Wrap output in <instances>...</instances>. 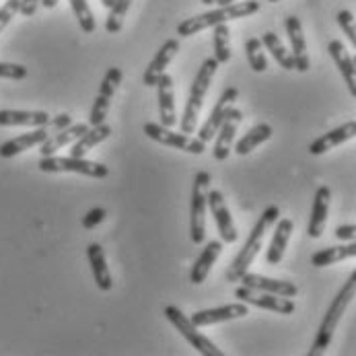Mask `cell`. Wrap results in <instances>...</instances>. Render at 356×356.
Listing matches in <instances>:
<instances>
[{"label": "cell", "instance_id": "cell-18", "mask_svg": "<svg viewBox=\"0 0 356 356\" xmlns=\"http://www.w3.org/2000/svg\"><path fill=\"white\" fill-rule=\"evenodd\" d=\"M284 27H286V35H289V42H291V54H293V58H295V70L307 72V70L311 68V62H309V56H307V42L305 33H303V23H301V19H297V17H286Z\"/></svg>", "mask_w": 356, "mask_h": 356}, {"label": "cell", "instance_id": "cell-43", "mask_svg": "<svg viewBox=\"0 0 356 356\" xmlns=\"http://www.w3.org/2000/svg\"><path fill=\"white\" fill-rule=\"evenodd\" d=\"M58 2H60V0H42V4H44L46 8H54V6H56Z\"/></svg>", "mask_w": 356, "mask_h": 356}, {"label": "cell", "instance_id": "cell-46", "mask_svg": "<svg viewBox=\"0 0 356 356\" xmlns=\"http://www.w3.org/2000/svg\"><path fill=\"white\" fill-rule=\"evenodd\" d=\"M202 4H206V6L208 4H216V0H202Z\"/></svg>", "mask_w": 356, "mask_h": 356}, {"label": "cell", "instance_id": "cell-21", "mask_svg": "<svg viewBox=\"0 0 356 356\" xmlns=\"http://www.w3.org/2000/svg\"><path fill=\"white\" fill-rule=\"evenodd\" d=\"M355 136L356 122H346V124H342V126H338V128L325 132L323 136L315 138V140L309 145V153L313 154V156H319V154L327 153V151H332V149L344 145L346 140H353Z\"/></svg>", "mask_w": 356, "mask_h": 356}, {"label": "cell", "instance_id": "cell-28", "mask_svg": "<svg viewBox=\"0 0 356 356\" xmlns=\"http://www.w3.org/2000/svg\"><path fill=\"white\" fill-rule=\"evenodd\" d=\"M220 252H222V243L220 241H208V245L204 248L202 254L198 255V259L192 266V272H190L192 284H202L204 280L208 278V274H210L214 261L218 259Z\"/></svg>", "mask_w": 356, "mask_h": 356}, {"label": "cell", "instance_id": "cell-15", "mask_svg": "<svg viewBox=\"0 0 356 356\" xmlns=\"http://www.w3.org/2000/svg\"><path fill=\"white\" fill-rule=\"evenodd\" d=\"M330 202H332V190L327 186H319L313 198V208H311V216H309V227H307V235L311 239H319L325 231V222H327V212H330Z\"/></svg>", "mask_w": 356, "mask_h": 356}, {"label": "cell", "instance_id": "cell-10", "mask_svg": "<svg viewBox=\"0 0 356 356\" xmlns=\"http://www.w3.org/2000/svg\"><path fill=\"white\" fill-rule=\"evenodd\" d=\"M120 83H122V70L118 66H111L103 76L99 93H97L93 107L89 111V126H99L105 122L107 111H109V103H111V97H113Z\"/></svg>", "mask_w": 356, "mask_h": 356}, {"label": "cell", "instance_id": "cell-19", "mask_svg": "<svg viewBox=\"0 0 356 356\" xmlns=\"http://www.w3.org/2000/svg\"><path fill=\"white\" fill-rule=\"evenodd\" d=\"M51 132L50 126H42V128H35L27 134H21L17 138H10L6 140L4 145H0V156L2 159H10V156H17V154L25 153L33 147H40L42 143H46L50 138Z\"/></svg>", "mask_w": 356, "mask_h": 356}, {"label": "cell", "instance_id": "cell-6", "mask_svg": "<svg viewBox=\"0 0 356 356\" xmlns=\"http://www.w3.org/2000/svg\"><path fill=\"white\" fill-rule=\"evenodd\" d=\"M38 169L44 173H79V175H87L93 179H103L109 175V167H105L102 163L76 159V156H56V154L42 156L38 163Z\"/></svg>", "mask_w": 356, "mask_h": 356}, {"label": "cell", "instance_id": "cell-45", "mask_svg": "<svg viewBox=\"0 0 356 356\" xmlns=\"http://www.w3.org/2000/svg\"><path fill=\"white\" fill-rule=\"evenodd\" d=\"M111 2H113V0H102V4L105 6V8H109V6H111Z\"/></svg>", "mask_w": 356, "mask_h": 356}, {"label": "cell", "instance_id": "cell-29", "mask_svg": "<svg viewBox=\"0 0 356 356\" xmlns=\"http://www.w3.org/2000/svg\"><path fill=\"white\" fill-rule=\"evenodd\" d=\"M350 257H356V241H348L346 245H334V248L315 252L311 255V266L325 268V266H332V264H338V261H344Z\"/></svg>", "mask_w": 356, "mask_h": 356}, {"label": "cell", "instance_id": "cell-17", "mask_svg": "<svg viewBox=\"0 0 356 356\" xmlns=\"http://www.w3.org/2000/svg\"><path fill=\"white\" fill-rule=\"evenodd\" d=\"M239 282L243 286H250L255 291H266V293H274V295H280V297H297L299 293V286L295 282H289V280H276V278H268V276H261V274H254V272H245Z\"/></svg>", "mask_w": 356, "mask_h": 356}, {"label": "cell", "instance_id": "cell-13", "mask_svg": "<svg viewBox=\"0 0 356 356\" xmlns=\"http://www.w3.org/2000/svg\"><path fill=\"white\" fill-rule=\"evenodd\" d=\"M250 315V309L248 303L239 301V303H231V305L214 307V309H202V311H196L192 315V323L198 325V327H208V325H214V323H222V321H233V319H241Z\"/></svg>", "mask_w": 356, "mask_h": 356}, {"label": "cell", "instance_id": "cell-7", "mask_svg": "<svg viewBox=\"0 0 356 356\" xmlns=\"http://www.w3.org/2000/svg\"><path fill=\"white\" fill-rule=\"evenodd\" d=\"M165 317H167V319L171 321V325H173L190 344H192V348H196L200 355L222 356V350H220L214 342H210L204 334L198 332V325H194L192 319H190L188 315L181 313V309H177L175 305L165 307Z\"/></svg>", "mask_w": 356, "mask_h": 356}, {"label": "cell", "instance_id": "cell-22", "mask_svg": "<svg viewBox=\"0 0 356 356\" xmlns=\"http://www.w3.org/2000/svg\"><path fill=\"white\" fill-rule=\"evenodd\" d=\"M327 51H330L332 60L336 62V66H338V70H340V74H342L348 91H350V95L356 97V64L353 56L346 51L344 44L340 40H332L330 46H327Z\"/></svg>", "mask_w": 356, "mask_h": 356}, {"label": "cell", "instance_id": "cell-44", "mask_svg": "<svg viewBox=\"0 0 356 356\" xmlns=\"http://www.w3.org/2000/svg\"><path fill=\"white\" fill-rule=\"evenodd\" d=\"M231 2H237V0H216V4L225 6V4H231Z\"/></svg>", "mask_w": 356, "mask_h": 356}, {"label": "cell", "instance_id": "cell-27", "mask_svg": "<svg viewBox=\"0 0 356 356\" xmlns=\"http://www.w3.org/2000/svg\"><path fill=\"white\" fill-rule=\"evenodd\" d=\"M87 257H89V264H91V272H93V278H95V284L99 286V291L107 293L111 291L113 282H111V274H109V266H107V259H105V252L99 243H91L87 248Z\"/></svg>", "mask_w": 356, "mask_h": 356}, {"label": "cell", "instance_id": "cell-2", "mask_svg": "<svg viewBox=\"0 0 356 356\" xmlns=\"http://www.w3.org/2000/svg\"><path fill=\"white\" fill-rule=\"evenodd\" d=\"M278 218H280V208H278V206H268V208L261 212V216L257 218V222L254 225V229H252V233H250L245 245L241 248V252L237 254V257L233 259V264L229 266V270H227V274H225L227 282H239V278L250 270V266L254 264V259L257 257V254H259L261 245H264L266 233L276 225Z\"/></svg>", "mask_w": 356, "mask_h": 356}, {"label": "cell", "instance_id": "cell-37", "mask_svg": "<svg viewBox=\"0 0 356 356\" xmlns=\"http://www.w3.org/2000/svg\"><path fill=\"white\" fill-rule=\"evenodd\" d=\"M27 76V68L23 64H13V62H0V79H10V81H23Z\"/></svg>", "mask_w": 356, "mask_h": 356}, {"label": "cell", "instance_id": "cell-16", "mask_svg": "<svg viewBox=\"0 0 356 356\" xmlns=\"http://www.w3.org/2000/svg\"><path fill=\"white\" fill-rule=\"evenodd\" d=\"M156 99H159V122L167 128H173L177 122L175 111V91H173V79L171 74H161L156 81Z\"/></svg>", "mask_w": 356, "mask_h": 356}, {"label": "cell", "instance_id": "cell-9", "mask_svg": "<svg viewBox=\"0 0 356 356\" xmlns=\"http://www.w3.org/2000/svg\"><path fill=\"white\" fill-rule=\"evenodd\" d=\"M235 297L248 305L259 307V309H266V311H274V313H280V315H293L295 313V301L289 299V297H280V295H274V293H266V291H255L250 286H239L235 289Z\"/></svg>", "mask_w": 356, "mask_h": 356}, {"label": "cell", "instance_id": "cell-23", "mask_svg": "<svg viewBox=\"0 0 356 356\" xmlns=\"http://www.w3.org/2000/svg\"><path fill=\"white\" fill-rule=\"evenodd\" d=\"M293 229H295V222L291 218L276 220V229H274V235H272V241H270V248L266 254V261L270 266H276L282 261L284 252L289 248V241H291V235H293Z\"/></svg>", "mask_w": 356, "mask_h": 356}, {"label": "cell", "instance_id": "cell-4", "mask_svg": "<svg viewBox=\"0 0 356 356\" xmlns=\"http://www.w3.org/2000/svg\"><path fill=\"white\" fill-rule=\"evenodd\" d=\"M218 62L216 58H206L192 83V89H190V95H188V102H186V109H184V115H181V122H179V128L184 134H194L196 126H198V118H200V111H202L204 97L210 89V83L218 70Z\"/></svg>", "mask_w": 356, "mask_h": 356}, {"label": "cell", "instance_id": "cell-24", "mask_svg": "<svg viewBox=\"0 0 356 356\" xmlns=\"http://www.w3.org/2000/svg\"><path fill=\"white\" fill-rule=\"evenodd\" d=\"M89 128H91L89 124H81V122H79V124H70L68 128H64V130L51 134L46 143H42V145H40V153H42V156L56 154L60 149L70 147L72 143H76Z\"/></svg>", "mask_w": 356, "mask_h": 356}, {"label": "cell", "instance_id": "cell-12", "mask_svg": "<svg viewBox=\"0 0 356 356\" xmlns=\"http://www.w3.org/2000/svg\"><path fill=\"white\" fill-rule=\"evenodd\" d=\"M208 208L214 216V222H216V229L220 233V239L225 243H235L237 241V227L233 222V216L229 212V206L225 202V196L222 192L218 190H210L208 192Z\"/></svg>", "mask_w": 356, "mask_h": 356}, {"label": "cell", "instance_id": "cell-48", "mask_svg": "<svg viewBox=\"0 0 356 356\" xmlns=\"http://www.w3.org/2000/svg\"><path fill=\"white\" fill-rule=\"evenodd\" d=\"M353 60H355V64H356V56H355V58H353Z\"/></svg>", "mask_w": 356, "mask_h": 356}, {"label": "cell", "instance_id": "cell-41", "mask_svg": "<svg viewBox=\"0 0 356 356\" xmlns=\"http://www.w3.org/2000/svg\"><path fill=\"white\" fill-rule=\"evenodd\" d=\"M340 241H356V225H342L334 233Z\"/></svg>", "mask_w": 356, "mask_h": 356}, {"label": "cell", "instance_id": "cell-39", "mask_svg": "<svg viewBox=\"0 0 356 356\" xmlns=\"http://www.w3.org/2000/svg\"><path fill=\"white\" fill-rule=\"evenodd\" d=\"M107 216V210L105 208H91L85 216H83V227L85 229H95L97 225H102Z\"/></svg>", "mask_w": 356, "mask_h": 356}, {"label": "cell", "instance_id": "cell-34", "mask_svg": "<svg viewBox=\"0 0 356 356\" xmlns=\"http://www.w3.org/2000/svg\"><path fill=\"white\" fill-rule=\"evenodd\" d=\"M70 2V8L83 29V33H93L97 29V23H95V17H93V10L89 6L87 0H68Z\"/></svg>", "mask_w": 356, "mask_h": 356}, {"label": "cell", "instance_id": "cell-30", "mask_svg": "<svg viewBox=\"0 0 356 356\" xmlns=\"http://www.w3.org/2000/svg\"><path fill=\"white\" fill-rule=\"evenodd\" d=\"M272 134H274V130H272V126L270 124H266V122H261V124H257L254 126L237 145H235V153L239 154V156H245V154H250L252 151H255L259 145H264V143H268L270 138H272Z\"/></svg>", "mask_w": 356, "mask_h": 356}, {"label": "cell", "instance_id": "cell-1", "mask_svg": "<svg viewBox=\"0 0 356 356\" xmlns=\"http://www.w3.org/2000/svg\"><path fill=\"white\" fill-rule=\"evenodd\" d=\"M356 297V270L348 276V280L342 284V289L338 291V295L334 297V301L330 303L327 307V311H325V315H323V319H321V323H319V330H317V334H315V340H313V344H311V348H309V356H319L323 355L327 348H330V344H332V338H334V332H336V327H338V323H340V319H342V315L346 313V309L348 305L353 303V299Z\"/></svg>", "mask_w": 356, "mask_h": 356}, {"label": "cell", "instance_id": "cell-36", "mask_svg": "<svg viewBox=\"0 0 356 356\" xmlns=\"http://www.w3.org/2000/svg\"><path fill=\"white\" fill-rule=\"evenodd\" d=\"M338 25H340V29L344 31V35L350 40V44L356 48V19L355 15L350 13V10H340L338 13Z\"/></svg>", "mask_w": 356, "mask_h": 356}, {"label": "cell", "instance_id": "cell-33", "mask_svg": "<svg viewBox=\"0 0 356 356\" xmlns=\"http://www.w3.org/2000/svg\"><path fill=\"white\" fill-rule=\"evenodd\" d=\"M134 0H113L109 6V15L105 21V31L107 33H118L122 29V23L126 19V13L130 10Z\"/></svg>", "mask_w": 356, "mask_h": 356}, {"label": "cell", "instance_id": "cell-47", "mask_svg": "<svg viewBox=\"0 0 356 356\" xmlns=\"http://www.w3.org/2000/svg\"><path fill=\"white\" fill-rule=\"evenodd\" d=\"M268 2H280V0H268Z\"/></svg>", "mask_w": 356, "mask_h": 356}, {"label": "cell", "instance_id": "cell-8", "mask_svg": "<svg viewBox=\"0 0 356 356\" xmlns=\"http://www.w3.org/2000/svg\"><path fill=\"white\" fill-rule=\"evenodd\" d=\"M145 134L154 143L169 147V149H175V151L192 154H202L206 151V143H202L200 138H192L184 132H173L171 128L163 126L161 122L159 124H154V122L145 124Z\"/></svg>", "mask_w": 356, "mask_h": 356}, {"label": "cell", "instance_id": "cell-25", "mask_svg": "<svg viewBox=\"0 0 356 356\" xmlns=\"http://www.w3.org/2000/svg\"><path fill=\"white\" fill-rule=\"evenodd\" d=\"M51 115L48 111H21V109H0V126H31L42 128L50 124Z\"/></svg>", "mask_w": 356, "mask_h": 356}, {"label": "cell", "instance_id": "cell-20", "mask_svg": "<svg viewBox=\"0 0 356 356\" xmlns=\"http://www.w3.org/2000/svg\"><path fill=\"white\" fill-rule=\"evenodd\" d=\"M177 51H179V40H175V38L167 40L159 48V51L154 54V58L149 64V68L143 74V85L145 87H156V81L161 79V74H165V68L169 66V62L175 58Z\"/></svg>", "mask_w": 356, "mask_h": 356}, {"label": "cell", "instance_id": "cell-11", "mask_svg": "<svg viewBox=\"0 0 356 356\" xmlns=\"http://www.w3.org/2000/svg\"><path fill=\"white\" fill-rule=\"evenodd\" d=\"M237 99H239V91L235 87H227L220 93V97H218V102L214 105L212 113L208 115V120L204 122V126L200 128V132H198V138L202 143H208V140H212L216 136L218 128L222 126V122H225L227 113L231 111V107H235Z\"/></svg>", "mask_w": 356, "mask_h": 356}, {"label": "cell", "instance_id": "cell-42", "mask_svg": "<svg viewBox=\"0 0 356 356\" xmlns=\"http://www.w3.org/2000/svg\"><path fill=\"white\" fill-rule=\"evenodd\" d=\"M40 4H42V0H21V8H19V13H21L23 17H33Z\"/></svg>", "mask_w": 356, "mask_h": 356}, {"label": "cell", "instance_id": "cell-5", "mask_svg": "<svg viewBox=\"0 0 356 356\" xmlns=\"http://www.w3.org/2000/svg\"><path fill=\"white\" fill-rule=\"evenodd\" d=\"M210 173L198 171L192 186L190 202V239L194 245H202L206 239V210H208V192H210Z\"/></svg>", "mask_w": 356, "mask_h": 356}, {"label": "cell", "instance_id": "cell-32", "mask_svg": "<svg viewBox=\"0 0 356 356\" xmlns=\"http://www.w3.org/2000/svg\"><path fill=\"white\" fill-rule=\"evenodd\" d=\"M214 58L218 64H227L231 60V31L227 23L214 25Z\"/></svg>", "mask_w": 356, "mask_h": 356}, {"label": "cell", "instance_id": "cell-38", "mask_svg": "<svg viewBox=\"0 0 356 356\" xmlns=\"http://www.w3.org/2000/svg\"><path fill=\"white\" fill-rule=\"evenodd\" d=\"M19 8H21V0H6L2 6H0V33H2V29L15 19V15L19 13Z\"/></svg>", "mask_w": 356, "mask_h": 356}, {"label": "cell", "instance_id": "cell-14", "mask_svg": "<svg viewBox=\"0 0 356 356\" xmlns=\"http://www.w3.org/2000/svg\"><path fill=\"white\" fill-rule=\"evenodd\" d=\"M241 120H243L241 109L231 107V111L227 113L222 126L216 132V145H214V159L216 161H227L229 159L231 147H233V140H235V134H237V128H239Z\"/></svg>", "mask_w": 356, "mask_h": 356}, {"label": "cell", "instance_id": "cell-26", "mask_svg": "<svg viewBox=\"0 0 356 356\" xmlns=\"http://www.w3.org/2000/svg\"><path fill=\"white\" fill-rule=\"evenodd\" d=\"M111 134V126H107L105 122L99 126H91L76 143H72L70 147V156H76V159H85L87 154L91 153L97 145H102L105 138H109Z\"/></svg>", "mask_w": 356, "mask_h": 356}, {"label": "cell", "instance_id": "cell-35", "mask_svg": "<svg viewBox=\"0 0 356 356\" xmlns=\"http://www.w3.org/2000/svg\"><path fill=\"white\" fill-rule=\"evenodd\" d=\"M245 54H248V62H250L254 72H266L268 70V60H266V54H264L261 40H257V38L248 40L245 42Z\"/></svg>", "mask_w": 356, "mask_h": 356}, {"label": "cell", "instance_id": "cell-31", "mask_svg": "<svg viewBox=\"0 0 356 356\" xmlns=\"http://www.w3.org/2000/svg\"><path fill=\"white\" fill-rule=\"evenodd\" d=\"M261 44L264 48L274 56V60L284 68V70H295V58L293 54L284 48V44L280 42V38L274 33V31H266L264 38H261Z\"/></svg>", "mask_w": 356, "mask_h": 356}, {"label": "cell", "instance_id": "cell-3", "mask_svg": "<svg viewBox=\"0 0 356 356\" xmlns=\"http://www.w3.org/2000/svg\"><path fill=\"white\" fill-rule=\"evenodd\" d=\"M259 8H261L259 0L231 2V4H225V6H220L216 10H208V13H202V15H196L192 19L181 21L177 25V35L179 38H192V35L200 33L204 29H210L214 25L229 23V21H235V19H243V17L255 15Z\"/></svg>", "mask_w": 356, "mask_h": 356}, {"label": "cell", "instance_id": "cell-40", "mask_svg": "<svg viewBox=\"0 0 356 356\" xmlns=\"http://www.w3.org/2000/svg\"><path fill=\"white\" fill-rule=\"evenodd\" d=\"M72 124V118L68 115V113H60V115H56V118H51L50 120V130L56 134V132H60V130H64V128H68Z\"/></svg>", "mask_w": 356, "mask_h": 356}]
</instances>
